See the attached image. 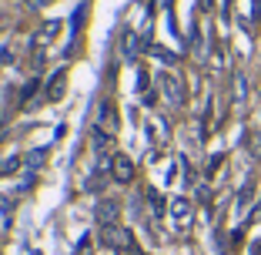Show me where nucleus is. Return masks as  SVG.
<instances>
[{"instance_id":"nucleus-9","label":"nucleus","mask_w":261,"mask_h":255,"mask_svg":"<svg viewBox=\"0 0 261 255\" xmlns=\"http://www.w3.org/2000/svg\"><path fill=\"white\" fill-rule=\"evenodd\" d=\"M248 255H261V242H254V245L248 248Z\"/></svg>"},{"instance_id":"nucleus-5","label":"nucleus","mask_w":261,"mask_h":255,"mask_svg":"<svg viewBox=\"0 0 261 255\" xmlns=\"http://www.w3.org/2000/svg\"><path fill=\"white\" fill-rule=\"evenodd\" d=\"M171 218L185 228V225L191 222V201H188V198H174V201H171Z\"/></svg>"},{"instance_id":"nucleus-10","label":"nucleus","mask_w":261,"mask_h":255,"mask_svg":"<svg viewBox=\"0 0 261 255\" xmlns=\"http://www.w3.org/2000/svg\"><path fill=\"white\" fill-rule=\"evenodd\" d=\"M47 4H54V0H34V7H47Z\"/></svg>"},{"instance_id":"nucleus-4","label":"nucleus","mask_w":261,"mask_h":255,"mask_svg":"<svg viewBox=\"0 0 261 255\" xmlns=\"http://www.w3.org/2000/svg\"><path fill=\"white\" fill-rule=\"evenodd\" d=\"M57 34H61V20H44V24H40V31L34 34L31 44H34V47H47L50 40L57 37Z\"/></svg>"},{"instance_id":"nucleus-6","label":"nucleus","mask_w":261,"mask_h":255,"mask_svg":"<svg viewBox=\"0 0 261 255\" xmlns=\"http://www.w3.org/2000/svg\"><path fill=\"white\" fill-rule=\"evenodd\" d=\"M97 222L104 225V228L117 225V201H100L97 205Z\"/></svg>"},{"instance_id":"nucleus-3","label":"nucleus","mask_w":261,"mask_h":255,"mask_svg":"<svg viewBox=\"0 0 261 255\" xmlns=\"http://www.w3.org/2000/svg\"><path fill=\"white\" fill-rule=\"evenodd\" d=\"M97 128H104L108 134L117 131V114H114V104H111V101H100V108H97Z\"/></svg>"},{"instance_id":"nucleus-7","label":"nucleus","mask_w":261,"mask_h":255,"mask_svg":"<svg viewBox=\"0 0 261 255\" xmlns=\"http://www.w3.org/2000/svg\"><path fill=\"white\" fill-rule=\"evenodd\" d=\"M64 87H67V71H57L50 78V84H47V101H61Z\"/></svg>"},{"instance_id":"nucleus-8","label":"nucleus","mask_w":261,"mask_h":255,"mask_svg":"<svg viewBox=\"0 0 261 255\" xmlns=\"http://www.w3.org/2000/svg\"><path fill=\"white\" fill-rule=\"evenodd\" d=\"M124 57H127V61L138 57V34L134 31H124Z\"/></svg>"},{"instance_id":"nucleus-1","label":"nucleus","mask_w":261,"mask_h":255,"mask_svg":"<svg viewBox=\"0 0 261 255\" xmlns=\"http://www.w3.org/2000/svg\"><path fill=\"white\" fill-rule=\"evenodd\" d=\"M158 81H161V94L168 98V104H185V84L174 71H164Z\"/></svg>"},{"instance_id":"nucleus-2","label":"nucleus","mask_w":261,"mask_h":255,"mask_svg":"<svg viewBox=\"0 0 261 255\" xmlns=\"http://www.w3.org/2000/svg\"><path fill=\"white\" fill-rule=\"evenodd\" d=\"M111 175H114V181H121V185H130L134 181V161H130L127 155H111Z\"/></svg>"}]
</instances>
